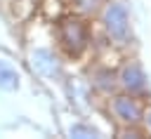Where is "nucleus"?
I'll list each match as a JSON object with an SVG mask.
<instances>
[{"instance_id": "obj_8", "label": "nucleus", "mask_w": 151, "mask_h": 139, "mask_svg": "<svg viewBox=\"0 0 151 139\" xmlns=\"http://www.w3.org/2000/svg\"><path fill=\"white\" fill-rule=\"evenodd\" d=\"M149 123H151V113H149Z\"/></svg>"}, {"instance_id": "obj_1", "label": "nucleus", "mask_w": 151, "mask_h": 139, "mask_svg": "<svg viewBox=\"0 0 151 139\" xmlns=\"http://www.w3.org/2000/svg\"><path fill=\"white\" fill-rule=\"evenodd\" d=\"M57 35H59L61 47H64L68 54H73V57H78V54L87 47V26H85L78 16H66V19H61L59 26H57Z\"/></svg>"}, {"instance_id": "obj_6", "label": "nucleus", "mask_w": 151, "mask_h": 139, "mask_svg": "<svg viewBox=\"0 0 151 139\" xmlns=\"http://www.w3.org/2000/svg\"><path fill=\"white\" fill-rule=\"evenodd\" d=\"M19 80H21L19 71H17L9 61L0 59V90H7V92L17 90V87H19Z\"/></svg>"}, {"instance_id": "obj_2", "label": "nucleus", "mask_w": 151, "mask_h": 139, "mask_svg": "<svg viewBox=\"0 0 151 139\" xmlns=\"http://www.w3.org/2000/svg\"><path fill=\"white\" fill-rule=\"evenodd\" d=\"M127 21H130V19H127L125 5L111 2V5L106 7V12H104V24H106V31H109L111 38L123 40V38L127 35Z\"/></svg>"}, {"instance_id": "obj_5", "label": "nucleus", "mask_w": 151, "mask_h": 139, "mask_svg": "<svg viewBox=\"0 0 151 139\" xmlns=\"http://www.w3.org/2000/svg\"><path fill=\"white\" fill-rule=\"evenodd\" d=\"M120 82H123V87H127L130 92H142L144 85H146V75H144V71H142L137 64H130V66L123 68Z\"/></svg>"}, {"instance_id": "obj_7", "label": "nucleus", "mask_w": 151, "mask_h": 139, "mask_svg": "<svg viewBox=\"0 0 151 139\" xmlns=\"http://www.w3.org/2000/svg\"><path fill=\"white\" fill-rule=\"evenodd\" d=\"M71 134L73 137H94V130L92 127H85V125H73L71 127Z\"/></svg>"}, {"instance_id": "obj_3", "label": "nucleus", "mask_w": 151, "mask_h": 139, "mask_svg": "<svg viewBox=\"0 0 151 139\" xmlns=\"http://www.w3.org/2000/svg\"><path fill=\"white\" fill-rule=\"evenodd\" d=\"M31 66L35 73H40L45 78L59 75V59L54 57L52 49H33L31 52Z\"/></svg>"}, {"instance_id": "obj_4", "label": "nucleus", "mask_w": 151, "mask_h": 139, "mask_svg": "<svg viewBox=\"0 0 151 139\" xmlns=\"http://www.w3.org/2000/svg\"><path fill=\"white\" fill-rule=\"evenodd\" d=\"M113 113L123 123H137L142 118V111H139V106L132 97H116L113 99Z\"/></svg>"}]
</instances>
